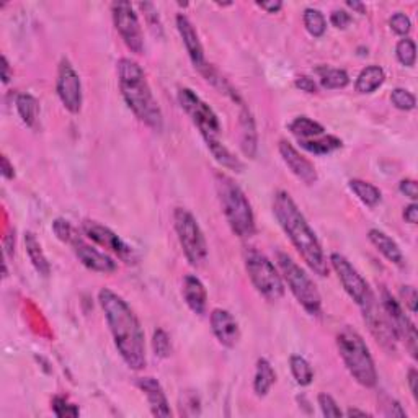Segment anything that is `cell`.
I'll return each instance as SVG.
<instances>
[{
    "mask_svg": "<svg viewBox=\"0 0 418 418\" xmlns=\"http://www.w3.org/2000/svg\"><path fill=\"white\" fill-rule=\"evenodd\" d=\"M98 301L107 317L114 346L123 361L134 371H141L146 366V342L144 330L136 314L126 301L116 292L103 288L98 292Z\"/></svg>",
    "mask_w": 418,
    "mask_h": 418,
    "instance_id": "obj_1",
    "label": "cell"
},
{
    "mask_svg": "<svg viewBox=\"0 0 418 418\" xmlns=\"http://www.w3.org/2000/svg\"><path fill=\"white\" fill-rule=\"evenodd\" d=\"M273 213H275L276 221L299 255L304 258V262L309 265L311 270L318 276L328 275V262L325 253L322 250L321 242L312 231V227L307 222L304 214L292 200L290 193L276 191L273 198Z\"/></svg>",
    "mask_w": 418,
    "mask_h": 418,
    "instance_id": "obj_2",
    "label": "cell"
},
{
    "mask_svg": "<svg viewBox=\"0 0 418 418\" xmlns=\"http://www.w3.org/2000/svg\"><path fill=\"white\" fill-rule=\"evenodd\" d=\"M119 90L129 109L154 131H162L163 116L142 67L129 58L118 61Z\"/></svg>",
    "mask_w": 418,
    "mask_h": 418,
    "instance_id": "obj_3",
    "label": "cell"
},
{
    "mask_svg": "<svg viewBox=\"0 0 418 418\" xmlns=\"http://www.w3.org/2000/svg\"><path fill=\"white\" fill-rule=\"evenodd\" d=\"M216 190L232 232L241 238L252 237L255 234V216L242 188L231 177L216 173Z\"/></svg>",
    "mask_w": 418,
    "mask_h": 418,
    "instance_id": "obj_4",
    "label": "cell"
},
{
    "mask_svg": "<svg viewBox=\"0 0 418 418\" xmlns=\"http://www.w3.org/2000/svg\"><path fill=\"white\" fill-rule=\"evenodd\" d=\"M337 346L353 379L363 387H375L377 382L376 366L360 333L351 327H343L337 335Z\"/></svg>",
    "mask_w": 418,
    "mask_h": 418,
    "instance_id": "obj_5",
    "label": "cell"
},
{
    "mask_svg": "<svg viewBox=\"0 0 418 418\" xmlns=\"http://www.w3.org/2000/svg\"><path fill=\"white\" fill-rule=\"evenodd\" d=\"M276 262L297 302L311 316H321L322 297L309 275L285 252L276 253Z\"/></svg>",
    "mask_w": 418,
    "mask_h": 418,
    "instance_id": "obj_6",
    "label": "cell"
},
{
    "mask_svg": "<svg viewBox=\"0 0 418 418\" xmlns=\"http://www.w3.org/2000/svg\"><path fill=\"white\" fill-rule=\"evenodd\" d=\"M245 268L253 288L267 301L276 302L281 299L285 295V285L270 258L255 248H248L245 252Z\"/></svg>",
    "mask_w": 418,
    "mask_h": 418,
    "instance_id": "obj_7",
    "label": "cell"
},
{
    "mask_svg": "<svg viewBox=\"0 0 418 418\" xmlns=\"http://www.w3.org/2000/svg\"><path fill=\"white\" fill-rule=\"evenodd\" d=\"M173 224H175L178 242H180L190 265L196 268L205 265L208 258V243L196 217L188 209L177 208L173 213Z\"/></svg>",
    "mask_w": 418,
    "mask_h": 418,
    "instance_id": "obj_8",
    "label": "cell"
},
{
    "mask_svg": "<svg viewBox=\"0 0 418 418\" xmlns=\"http://www.w3.org/2000/svg\"><path fill=\"white\" fill-rule=\"evenodd\" d=\"M178 103L185 109L188 116L191 118L195 126L200 129L205 142L213 141V139H219V134H221V123H219L217 114L214 113V109L209 107L206 102H203L191 88L185 87L178 90Z\"/></svg>",
    "mask_w": 418,
    "mask_h": 418,
    "instance_id": "obj_9",
    "label": "cell"
},
{
    "mask_svg": "<svg viewBox=\"0 0 418 418\" xmlns=\"http://www.w3.org/2000/svg\"><path fill=\"white\" fill-rule=\"evenodd\" d=\"M330 263L333 270H335L338 275V280L342 281V286L345 288V291L348 292V296H350L361 309H365L366 306H370L371 302L375 301V296H372L370 285H368L365 278L360 275V271H358L345 257L340 255V253H332Z\"/></svg>",
    "mask_w": 418,
    "mask_h": 418,
    "instance_id": "obj_10",
    "label": "cell"
},
{
    "mask_svg": "<svg viewBox=\"0 0 418 418\" xmlns=\"http://www.w3.org/2000/svg\"><path fill=\"white\" fill-rule=\"evenodd\" d=\"M113 22L118 33L121 34L123 41L133 53L142 54L144 51V38L141 23H139L137 13L134 12V7L129 2H114L112 5Z\"/></svg>",
    "mask_w": 418,
    "mask_h": 418,
    "instance_id": "obj_11",
    "label": "cell"
},
{
    "mask_svg": "<svg viewBox=\"0 0 418 418\" xmlns=\"http://www.w3.org/2000/svg\"><path fill=\"white\" fill-rule=\"evenodd\" d=\"M82 231L86 236L90 238L92 242H95L97 245L103 248H108L109 252H113L119 260H123L128 265L137 262V255L134 252L131 245H128L118 234H114L112 229L107 226H102L97 221H83Z\"/></svg>",
    "mask_w": 418,
    "mask_h": 418,
    "instance_id": "obj_12",
    "label": "cell"
},
{
    "mask_svg": "<svg viewBox=\"0 0 418 418\" xmlns=\"http://www.w3.org/2000/svg\"><path fill=\"white\" fill-rule=\"evenodd\" d=\"M58 97L69 113L76 114L82 108V82L69 59H62L58 69Z\"/></svg>",
    "mask_w": 418,
    "mask_h": 418,
    "instance_id": "obj_13",
    "label": "cell"
},
{
    "mask_svg": "<svg viewBox=\"0 0 418 418\" xmlns=\"http://www.w3.org/2000/svg\"><path fill=\"white\" fill-rule=\"evenodd\" d=\"M381 306L384 312L389 317V321L394 327V330L397 333V337H402L409 346V350L412 353V356L417 358V343H418V337H417V328L414 325V322L410 321L409 317L405 316L404 311L399 302H397L392 295L387 290L381 291Z\"/></svg>",
    "mask_w": 418,
    "mask_h": 418,
    "instance_id": "obj_14",
    "label": "cell"
},
{
    "mask_svg": "<svg viewBox=\"0 0 418 418\" xmlns=\"http://www.w3.org/2000/svg\"><path fill=\"white\" fill-rule=\"evenodd\" d=\"M69 245L72 247L76 257L81 260L83 267H87L88 270L97 271V273H113L116 271V262L113 260L112 257L107 255L100 250H97L95 247H92L90 243H87L83 238L79 236V232L76 231L72 234V237L67 241Z\"/></svg>",
    "mask_w": 418,
    "mask_h": 418,
    "instance_id": "obj_15",
    "label": "cell"
},
{
    "mask_svg": "<svg viewBox=\"0 0 418 418\" xmlns=\"http://www.w3.org/2000/svg\"><path fill=\"white\" fill-rule=\"evenodd\" d=\"M363 316H365L368 327H370L372 335L377 338V342H381L384 346L394 350L399 337H397L394 327H392L389 317H387V314L382 309V306H377L375 299L370 306H366L363 309Z\"/></svg>",
    "mask_w": 418,
    "mask_h": 418,
    "instance_id": "obj_16",
    "label": "cell"
},
{
    "mask_svg": "<svg viewBox=\"0 0 418 418\" xmlns=\"http://www.w3.org/2000/svg\"><path fill=\"white\" fill-rule=\"evenodd\" d=\"M278 149H280V154L288 168H290V170L295 173L302 183H306V185H314V183L317 182L318 175H317L316 167H314V163L309 161V159L302 156V154L297 152V149H295L292 144H290L288 141H281L280 147Z\"/></svg>",
    "mask_w": 418,
    "mask_h": 418,
    "instance_id": "obj_17",
    "label": "cell"
},
{
    "mask_svg": "<svg viewBox=\"0 0 418 418\" xmlns=\"http://www.w3.org/2000/svg\"><path fill=\"white\" fill-rule=\"evenodd\" d=\"M211 328L217 342L226 348H234L241 340V328L234 316L226 309H214L211 314Z\"/></svg>",
    "mask_w": 418,
    "mask_h": 418,
    "instance_id": "obj_18",
    "label": "cell"
},
{
    "mask_svg": "<svg viewBox=\"0 0 418 418\" xmlns=\"http://www.w3.org/2000/svg\"><path fill=\"white\" fill-rule=\"evenodd\" d=\"M177 28L183 39V44H185L188 56L191 59L193 66H195L198 71H201V69L206 66L205 49H203L200 36H198L195 27H193V23L188 20L187 15L183 13L177 15Z\"/></svg>",
    "mask_w": 418,
    "mask_h": 418,
    "instance_id": "obj_19",
    "label": "cell"
},
{
    "mask_svg": "<svg viewBox=\"0 0 418 418\" xmlns=\"http://www.w3.org/2000/svg\"><path fill=\"white\" fill-rule=\"evenodd\" d=\"M137 387L144 392V394H146L152 415H156V417H170L172 415V410H170V405H168L166 392H163L161 382H159L156 377H151V376L139 377Z\"/></svg>",
    "mask_w": 418,
    "mask_h": 418,
    "instance_id": "obj_20",
    "label": "cell"
},
{
    "mask_svg": "<svg viewBox=\"0 0 418 418\" xmlns=\"http://www.w3.org/2000/svg\"><path fill=\"white\" fill-rule=\"evenodd\" d=\"M182 292L183 299H185L187 306L190 307L191 312H195L196 316H203V314L206 312L208 292L200 278L195 275H187L183 278Z\"/></svg>",
    "mask_w": 418,
    "mask_h": 418,
    "instance_id": "obj_21",
    "label": "cell"
},
{
    "mask_svg": "<svg viewBox=\"0 0 418 418\" xmlns=\"http://www.w3.org/2000/svg\"><path fill=\"white\" fill-rule=\"evenodd\" d=\"M241 147L247 157L253 159L257 156L258 137L255 119H253L250 109L245 107L243 102L241 103Z\"/></svg>",
    "mask_w": 418,
    "mask_h": 418,
    "instance_id": "obj_22",
    "label": "cell"
},
{
    "mask_svg": "<svg viewBox=\"0 0 418 418\" xmlns=\"http://www.w3.org/2000/svg\"><path fill=\"white\" fill-rule=\"evenodd\" d=\"M368 238H370L372 245H375L387 260L396 263V265H402V263H404V255H402L400 247L397 245L396 241H392L386 232L379 231V229H371V231L368 232Z\"/></svg>",
    "mask_w": 418,
    "mask_h": 418,
    "instance_id": "obj_23",
    "label": "cell"
},
{
    "mask_svg": "<svg viewBox=\"0 0 418 418\" xmlns=\"http://www.w3.org/2000/svg\"><path fill=\"white\" fill-rule=\"evenodd\" d=\"M25 248H27L29 262H32L34 270L38 271V275H41L44 278L49 276V273H51V265H49L48 258L44 255L41 243H39V241L33 232H25Z\"/></svg>",
    "mask_w": 418,
    "mask_h": 418,
    "instance_id": "obj_24",
    "label": "cell"
},
{
    "mask_svg": "<svg viewBox=\"0 0 418 418\" xmlns=\"http://www.w3.org/2000/svg\"><path fill=\"white\" fill-rule=\"evenodd\" d=\"M276 381V372L273 370L271 363L267 358H260L257 361L255 379H253V391L258 397H265Z\"/></svg>",
    "mask_w": 418,
    "mask_h": 418,
    "instance_id": "obj_25",
    "label": "cell"
},
{
    "mask_svg": "<svg viewBox=\"0 0 418 418\" xmlns=\"http://www.w3.org/2000/svg\"><path fill=\"white\" fill-rule=\"evenodd\" d=\"M386 81L384 69L379 66H368L360 72L356 79V92L372 93L379 88Z\"/></svg>",
    "mask_w": 418,
    "mask_h": 418,
    "instance_id": "obj_26",
    "label": "cell"
},
{
    "mask_svg": "<svg viewBox=\"0 0 418 418\" xmlns=\"http://www.w3.org/2000/svg\"><path fill=\"white\" fill-rule=\"evenodd\" d=\"M299 144L302 149H306V151L311 154H316V156H327V154L337 151V149H340L343 146L342 139H338L335 136H318L312 139H301Z\"/></svg>",
    "mask_w": 418,
    "mask_h": 418,
    "instance_id": "obj_27",
    "label": "cell"
},
{
    "mask_svg": "<svg viewBox=\"0 0 418 418\" xmlns=\"http://www.w3.org/2000/svg\"><path fill=\"white\" fill-rule=\"evenodd\" d=\"M290 131L297 137V141L301 139H312L323 136L325 128L321 123L314 121V119L307 116H297L290 123Z\"/></svg>",
    "mask_w": 418,
    "mask_h": 418,
    "instance_id": "obj_28",
    "label": "cell"
},
{
    "mask_svg": "<svg viewBox=\"0 0 418 418\" xmlns=\"http://www.w3.org/2000/svg\"><path fill=\"white\" fill-rule=\"evenodd\" d=\"M206 146L209 151H211L213 157L221 163L222 167L229 168V170L234 172H242L243 170V163L238 161V159L234 156V154L229 151V149L224 146V144L219 141V139H213V141H208Z\"/></svg>",
    "mask_w": 418,
    "mask_h": 418,
    "instance_id": "obj_29",
    "label": "cell"
},
{
    "mask_svg": "<svg viewBox=\"0 0 418 418\" xmlns=\"http://www.w3.org/2000/svg\"><path fill=\"white\" fill-rule=\"evenodd\" d=\"M15 104H17V112L22 121L27 126H34L39 114V103L36 98L32 93H20L17 100H15Z\"/></svg>",
    "mask_w": 418,
    "mask_h": 418,
    "instance_id": "obj_30",
    "label": "cell"
},
{
    "mask_svg": "<svg viewBox=\"0 0 418 418\" xmlns=\"http://www.w3.org/2000/svg\"><path fill=\"white\" fill-rule=\"evenodd\" d=\"M348 185H350V190L355 193V195L358 196V200H360L363 205H366L370 208H375L377 203L381 201L379 188L371 185V183L358 180V178H353V180H350Z\"/></svg>",
    "mask_w": 418,
    "mask_h": 418,
    "instance_id": "obj_31",
    "label": "cell"
},
{
    "mask_svg": "<svg viewBox=\"0 0 418 418\" xmlns=\"http://www.w3.org/2000/svg\"><path fill=\"white\" fill-rule=\"evenodd\" d=\"M290 366H291L292 377H295L299 386H309L314 381L312 366L309 365V361H307L304 356L292 355L290 358Z\"/></svg>",
    "mask_w": 418,
    "mask_h": 418,
    "instance_id": "obj_32",
    "label": "cell"
},
{
    "mask_svg": "<svg viewBox=\"0 0 418 418\" xmlns=\"http://www.w3.org/2000/svg\"><path fill=\"white\" fill-rule=\"evenodd\" d=\"M321 74V83L323 88L333 90V88H345L350 83V77L343 69L322 67L317 71Z\"/></svg>",
    "mask_w": 418,
    "mask_h": 418,
    "instance_id": "obj_33",
    "label": "cell"
},
{
    "mask_svg": "<svg viewBox=\"0 0 418 418\" xmlns=\"http://www.w3.org/2000/svg\"><path fill=\"white\" fill-rule=\"evenodd\" d=\"M302 20H304L306 29L312 34L314 38L323 36V33H325L327 29V22L321 10L306 8L304 15H302Z\"/></svg>",
    "mask_w": 418,
    "mask_h": 418,
    "instance_id": "obj_34",
    "label": "cell"
},
{
    "mask_svg": "<svg viewBox=\"0 0 418 418\" xmlns=\"http://www.w3.org/2000/svg\"><path fill=\"white\" fill-rule=\"evenodd\" d=\"M396 54H397V59H399V62L402 64V66H407V67L415 66L417 46H415L414 39H410V38L400 39V41L397 43Z\"/></svg>",
    "mask_w": 418,
    "mask_h": 418,
    "instance_id": "obj_35",
    "label": "cell"
},
{
    "mask_svg": "<svg viewBox=\"0 0 418 418\" xmlns=\"http://www.w3.org/2000/svg\"><path fill=\"white\" fill-rule=\"evenodd\" d=\"M53 412L54 415L59 418H76L81 415V410H79L77 405H74L69 402L66 397L56 396L53 399Z\"/></svg>",
    "mask_w": 418,
    "mask_h": 418,
    "instance_id": "obj_36",
    "label": "cell"
},
{
    "mask_svg": "<svg viewBox=\"0 0 418 418\" xmlns=\"http://www.w3.org/2000/svg\"><path fill=\"white\" fill-rule=\"evenodd\" d=\"M152 348H154V353H156L159 358H168V356H170L172 343H170V337L167 335L166 330H162V328H157V330L154 332Z\"/></svg>",
    "mask_w": 418,
    "mask_h": 418,
    "instance_id": "obj_37",
    "label": "cell"
},
{
    "mask_svg": "<svg viewBox=\"0 0 418 418\" xmlns=\"http://www.w3.org/2000/svg\"><path fill=\"white\" fill-rule=\"evenodd\" d=\"M391 102L397 109H402V112H410V109L415 108V97L412 95L409 90L405 88H396L392 90Z\"/></svg>",
    "mask_w": 418,
    "mask_h": 418,
    "instance_id": "obj_38",
    "label": "cell"
},
{
    "mask_svg": "<svg viewBox=\"0 0 418 418\" xmlns=\"http://www.w3.org/2000/svg\"><path fill=\"white\" fill-rule=\"evenodd\" d=\"M389 25H391L392 32L400 34V36H405V34H409L410 29H412L410 18L402 12H397V13L392 15L391 20H389Z\"/></svg>",
    "mask_w": 418,
    "mask_h": 418,
    "instance_id": "obj_39",
    "label": "cell"
},
{
    "mask_svg": "<svg viewBox=\"0 0 418 418\" xmlns=\"http://www.w3.org/2000/svg\"><path fill=\"white\" fill-rule=\"evenodd\" d=\"M318 405H321V410H322L323 417L335 418V417H342L343 415V412L340 410V407L337 405V402L332 396H328V394L318 396Z\"/></svg>",
    "mask_w": 418,
    "mask_h": 418,
    "instance_id": "obj_40",
    "label": "cell"
},
{
    "mask_svg": "<svg viewBox=\"0 0 418 418\" xmlns=\"http://www.w3.org/2000/svg\"><path fill=\"white\" fill-rule=\"evenodd\" d=\"M53 231L56 234L59 241L67 243L69 238L72 237V234L76 232V229H74L72 224L66 221V219H56V221L53 222Z\"/></svg>",
    "mask_w": 418,
    "mask_h": 418,
    "instance_id": "obj_41",
    "label": "cell"
},
{
    "mask_svg": "<svg viewBox=\"0 0 418 418\" xmlns=\"http://www.w3.org/2000/svg\"><path fill=\"white\" fill-rule=\"evenodd\" d=\"M400 296L404 299L405 306L409 307L412 314H417V306H418V296L417 290L414 286H402L400 288Z\"/></svg>",
    "mask_w": 418,
    "mask_h": 418,
    "instance_id": "obj_42",
    "label": "cell"
},
{
    "mask_svg": "<svg viewBox=\"0 0 418 418\" xmlns=\"http://www.w3.org/2000/svg\"><path fill=\"white\" fill-rule=\"evenodd\" d=\"M330 22L333 27L345 29L348 25L351 23V17H350V13L345 12V10H333L330 15Z\"/></svg>",
    "mask_w": 418,
    "mask_h": 418,
    "instance_id": "obj_43",
    "label": "cell"
},
{
    "mask_svg": "<svg viewBox=\"0 0 418 418\" xmlns=\"http://www.w3.org/2000/svg\"><path fill=\"white\" fill-rule=\"evenodd\" d=\"M139 7H141L144 12H146V17L149 18V23H151V27L154 29L157 28L159 32H161V20H159L156 7H154L152 4H139Z\"/></svg>",
    "mask_w": 418,
    "mask_h": 418,
    "instance_id": "obj_44",
    "label": "cell"
},
{
    "mask_svg": "<svg viewBox=\"0 0 418 418\" xmlns=\"http://www.w3.org/2000/svg\"><path fill=\"white\" fill-rule=\"evenodd\" d=\"M399 190L404 193L405 196H409L410 200H417L418 198V188H417V182L412 180V178H405V180L400 182Z\"/></svg>",
    "mask_w": 418,
    "mask_h": 418,
    "instance_id": "obj_45",
    "label": "cell"
},
{
    "mask_svg": "<svg viewBox=\"0 0 418 418\" xmlns=\"http://www.w3.org/2000/svg\"><path fill=\"white\" fill-rule=\"evenodd\" d=\"M295 86L299 88L301 92H306V93H316L317 92V83L314 82V79L307 77V76L297 77Z\"/></svg>",
    "mask_w": 418,
    "mask_h": 418,
    "instance_id": "obj_46",
    "label": "cell"
},
{
    "mask_svg": "<svg viewBox=\"0 0 418 418\" xmlns=\"http://www.w3.org/2000/svg\"><path fill=\"white\" fill-rule=\"evenodd\" d=\"M384 414L387 417H407L405 410L402 409V405L397 400H391L389 399V405H386V412Z\"/></svg>",
    "mask_w": 418,
    "mask_h": 418,
    "instance_id": "obj_47",
    "label": "cell"
},
{
    "mask_svg": "<svg viewBox=\"0 0 418 418\" xmlns=\"http://www.w3.org/2000/svg\"><path fill=\"white\" fill-rule=\"evenodd\" d=\"M404 219L409 224H417L418 222V206L415 205V203H412V205H409L405 208Z\"/></svg>",
    "mask_w": 418,
    "mask_h": 418,
    "instance_id": "obj_48",
    "label": "cell"
},
{
    "mask_svg": "<svg viewBox=\"0 0 418 418\" xmlns=\"http://www.w3.org/2000/svg\"><path fill=\"white\" fill-rule=\"evenodd\" d=\"M257 5L268 13H276L283 8V4L280 2V0H273V2H258Z\"/></svg>",
    "mask_w": 418,
    "mask_h": 418,
    "instance_id": "obj_49",
    "label": "cell"
},
{
    "mask_svg": "<svg viewBox=\"0 0 418 418\" xmlns=\"http://www.w3.org/2000/svg\"><path fill=\"white\" fill-rule=\"evenodd\" d=\"M2 175L5 180H12L15 177V168L12 163H10L7 156H2Z\"/></svg>",
    "mask_w": 418,
    "mask_h": 418,
    "instance_id": "obj_50",
    "label": "cell"
},
{
    "mask_svg": "<svg viewBox=\"0 0 418 418\" xmlns=\"http://www.w3.org/2000/svg\"><path fill=\"white\" fill-rule=\"evenodd\" d=\"M10 79H12V72H10V64L7 61V58L2 56V82L8 83Z\"/></svg>",
    "mask_w": 418,
    "mask_h": 418,
    "instance_id": "obj_51",
    "label": "cell"
},
{
    "mask_svg": "<svg viewBox=\"0 0 418 418\" xmlns=\"http://www.w3.org/2000/svg\"><path fill=\"white\" fill-rule=\"evenodd\" d=\"M417 381H418V372L415 370H410L409 371V384H410L412 396H414L415 399H417V396H418V392H417Z\"/></svg>",
    "mask_w": 418,
    "mask_h": 418,
    "instance_id": "obj_52",
    "label": "cell"
},
{
    "mask_svg": "<svg viewBox=\"0 0 418 418\" xmlns=\"http://www.w3.org/2000/svg\"><path fill=\"white\" fill-rule=\"evenodd\" d=\"M346 5H348V7H350V8L356 10L358 13H366V7H365V5H363L361 2H355V0H353V2H351V0H348Z\"/></svg>",
    "mask_w": 418,
    "mask_h": 418,
    "instance_id": "obj_53",
    "label": "cell"
},
{
    "mask_svg": "<svg viewBox=\"0 0 418 418\" xmlns=\"http://www.w3.org/2000/svg\"><path fill=\"white\" fill-rule=\"evenodd\" d=\"M348 417H370V414L365 410H358V409H350L346 412Z\"/></svg>",
    "mask_w": 418,
    "mask_h": 418,
    "instance_id": "obj_54",
    "label": "cell"
}]
</instances>
